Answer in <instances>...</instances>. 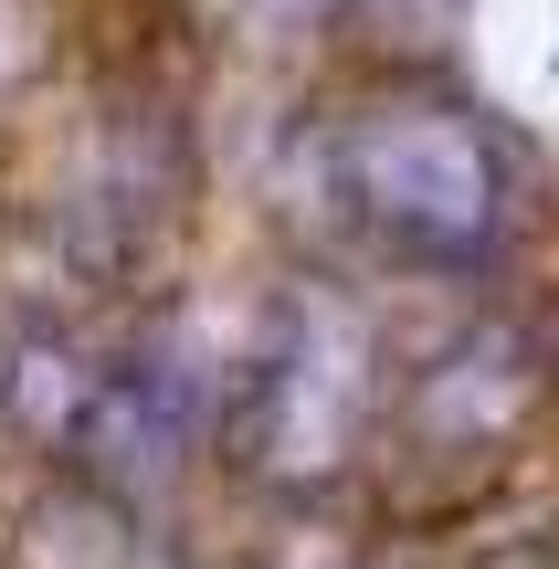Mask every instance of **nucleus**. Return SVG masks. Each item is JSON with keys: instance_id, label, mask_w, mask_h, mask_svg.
Masks as SVG:
<instances>
[{"instance_id": "obj_1", "label": "nucleus", "mask_w": 559, "mask_h": 569, "mask_svg": "<svg viewBox=\"0 0 559 569\" xmlns=\"http://www.w3.org/2000/svg\"><path fill=\"white\" fill-rule=\"evenodd\" d=\"M317 201L349 243L412 274H476L518 243L528 169L476 106L455 96H380L317 138Z\"/></svg>"}, {"instance_id": "obj_2", "label": "nucleus", "mask_w": 559, "mask_h": 569, "mask_svg": "<svg viewBox=\"0 0 559 569\" xmlns=\"http://www.w3.org/2000/svg\"><path fill=\"white\" fill-rule=\"evenodd\" d=\"M370 411H380V327L338 284H286L253 348L232 359V401H222L243 475L274 496H328L370 443Z\"/></svg>"}, {"instance_id": "obj_3", "label": "nucleus", "mask_w": 559, "mask_h": 569, "mask_svg": "<svg viewBox=\"0 0 559 569\" xmlns=\"http://www.w3.org/2000/svg\"><path fill=\"white\" fill-rule=\"evenodd\" d=\"M222 401H232V359L190 317H148L96 369V411H84V443H74L84 486L96 496H159L201 453V432L222 422Z\"/></svg>"}, {"instance_id": "obj_4", "label": "nucleus", "mask_w": 559, "mask_h": 569, "mask_svg": "<svg viewBox=\"0 0 559 569\" xmlns=\"http://www.w3.org/2000/svg\"><path fill=\"white\" fill-rule=\"evenodd\" d=\"M539 401H549V338L528 317H476L465 338H443L412 369L401 432H412L422 465H486L528 432Z\"/></svg>"}, {"instance_id": "obj_5", "label": "nucleus", "mask_w": 559, "mask_h": 569, "mask_svg": "<svg viewBox=\"0 0 559 569\" xmlns=\"http://www.w3.org/2000/svg\"><path fill=\"white\" fill-rule=\"evenodd\" d=\"M169 201H180V148H169L159 117H106L96 138L74 148V180H63V222H74L84 264H138L159 243Z\"/></svg>"}, {"instance_id": "obj_6", "label": "nucleus", "mask_w": 559, "mask_h": 569, "mask_svg": "<svg viewBox=\"0 0 559 569\" xmlns=\"http://www.w3.org/2000/svg\"><path fill=\"white\" fill-rule=\"evenodd\" d=\"M96 369H106V348H84L63 317L0 327V422L42 453H74L84 411H96Z\"/></svg>"}, {"instance_id": "obj_7", "label": "nucleus", "mask_w": 559, "mask_h": 569, "mask_svg": "<svg viewBox=\"0 0 559 569\" xmlns=\"http://www.w3.org/2000/svg\"><path fill=\"white\" fill-rule=\"evenodd\" d=\"M32 74H42V11L32 0H0V96H21Z\"/></svg>"}, {"instance_id": "obj_8", "label": "nucleus", "mask_w": 559, "mask_h": 569, "mask_svg": "<svg viewBox=\"0 0 559 569\" xmlns=\"http://www.w3.org/2000/svg\"><path fill=\"white\" fill-rule=\"evenodd\" d=\"M391 569H422V559H391Z\"/></svg>"}, {"instance_id": "obj_9", "label": "nucleus", "mask_w": 559, "mask_h": 569, "mask_svg": "<svg viewBox=\"0 0 559 569\" xmlns=\"http://www.w3.org/2000/svg\"><path fill=\"white\" fill-rule=\"evenodd\" d=\"M549 569H559V549H549Z\"/></svg>"}]
</instances>
